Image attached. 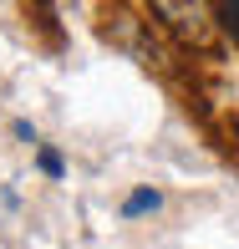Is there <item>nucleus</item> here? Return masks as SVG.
Here are the masks:
<instances>
[{
  "label": "nucleus",
  "mask_w": 239,
  "mask_h": 249,
  "mask_svg": "<svg viewBox=\"0 0 239 249\" xmlns=\"http://www.w3.org/2000/svg\"><path fill=\"white\" fill-rule=\"evenodd\" d=\"M158 203H163V194L158 188H138V194L122 198V219H143V213H158Z\"/></svg>",
  "instance_id": "f257e3e1"
},
{
  "label": "nucleus",
  "mask_w": 239,
  "mask_h": 249,
  "mask_svg": "<svg viewBox=\"0 0 239 249\" xmlns=\"http://www.w3.org/2000/svg\"><path fill=\"white\" fill-rule=\"evenodd\" d=\"M219 20H224V31L239 41V5H219Z\"/></svg>",
  "instance_id": "7ed1b4c3"
},
{
  "label": "nucleus",
  "mask_w": 239,
  "mask_h": 249,
  "mask_svg": "<svg viewBox=\"0 0 239 249\" xmlns=\"http://www.w3.org/2000/svg\"><path fill=\"white\" fill-rule=\"evenodd\" d=\"M36 163H41V173H46V178H61V173H66V163H61V153H56V148H41Z\"/></svg>",
  "instance_id": "f03ea898"
}]
</instances>
